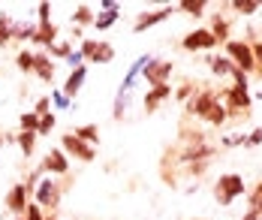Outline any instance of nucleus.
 <instances>
[{"label": "nucleus", "mask_w": 262, "mask_h": 220, "mask_svg": "<svg viewBox=\"0 0 262 220\" xmlns=\"http://www.w3.org/2000/svg\"><path fill=\"white\" fill-rule=\"evenodd\" d=\"M244 193V178L241 175H223L217 178V187H214V196L220 205H232V199Z\"/></svg>", "instance_id": "1"}, {"label": "nucleus", "mask_w": 262, "mask_h": 220, "mask_svg": "<svg viewBox=\"0 0 262 220\" xmlns=\"http://www.w3.org/2000/svg\"><path fill=\"white\" fill-rule=\"evenodd\" d=\"M60 151L63 154H73L76 160H81V163H91L97 154H94V145H88V142H81V139H76L73 133H67V136H60Z\"/></svg>", "instance_id": "2"}, {"label": "nucleus", "mask_w": 262, "mask_h": 220, "mask_svg": "<svg viewBox=\"0 0 262 220\" xmlns=\"http://www.w3.org/2000/svg\"><path fill=\"white\" fill-rule=\"evenodd\" d=\"M142 76H145V82L151 84V87H157V84H166V79L172 76V63H169V60H160V57H151V60L145 63Z\"/></svg>", "instance_id": "3"}, {"label": "nucleus", "mask_w": 262, "mask_h": 220, "mask_svg": "<svg viewBox=\"0 0 262 220\" xmlns=\"http://www.w3.org/2000/svg\"><path fill=\"white\" fill-rule=\"evenodd\" d=\"M33 202H36L39 208H49V211L60 202V190H57L54 178H39V184H36V199H33Z\"/></svg>", "instance_id": "4"}, {"label": "nucleus", "mask_w": 262, "mask_h": 220, "mask_svg": "<svg viewBox=\"0 0 262 220\" xmlns=\"http://www.w3.org/2000/svg\"><path fill=\"white\" fill-rule=\"evenodd\" d=\"M27 196H30V190H27L25 181L12 184V187H9V193H6V208H9L12 214H18V217H21V214L27 211V205H30V202H27Z\"/></svg>", "instance_id": "5"}, {"label": "nucleus", "mask_w": 262, "mask_h": 220, "mask_svg": "<svg viewBox=\"0 0 262 220\" xmlns=\"http://www.w3.org/2000/svg\"><path fill=\"white\" fill-rule=\"evenodd\" d=\"M226 52H229L232 60L241 67V73H247V70H253V67H256V60H253V49H250L247 42H229V46H226Z\"/></svg>", "instance_id": "6"}, {"label": "nucleus", "mask_w": 262, "mask_h": 220, "mask_svg": "<svg viewBox=\"0 0 262 220\" xmlns=\"http://www.w3.org/2000/svg\"><path fill=\"white\" fill-rule=\"evenodd\" d=\"M187 52H196V49H214L217 46V39L211 36V30H193V33H187L181 42Z\"/></svg>", "instance_id": "7"}, {"label": "nucleus", "mask_w": 262, "mask_h": 220, "mask_svg": "<svg viewBox=\"0 0 262 220\" xmlns=\"http://www.w3.org/2000/svg\"><path fill=\"white\" fill-rule=\"evenodd\" d=\"M118 18H121V6L108 0V3H103V9H97V15H94V25H97V30H105V28H112Z\"/></svg>", "instance_id": "8"}, {"label": "nucleus", "mask_w": 262, "mask_h": 220, "mask_svg": "<svg viewBox=\"0 0 262 220\" xmlns=\"http://www.w3.org/2000/svg\"><path fill=\"white\" fill-rule=\"evenodd\" d=\"M172 15V9H157V12H142L136 21H133V30L136 33H142V30H148V28H154V25H160L163 18H169Z\"/></svg>", "instance_id": "9"}, {"label": "nucleus", "mask_w": 262, "mask_h": 220, "mask_svg": "<svg viewBox=\"0 0 262 220\" xmlns=\"http://www.w3.org/2000/svg\"><path fill=\"white\" fill-rule=\"evenodd\" d=\"M42 169H46L49 175H67V169H70L67 154H63V151H49L46 160H42Z\"/></svg>", "instance_id": "10"}, {"label": "nucleus", "mask_w": 262, "mask_h": 220, "mask_svg": "<svg viewBox=\"0 0 262 220\" xmlns=\"http://www.w3.org/2000/svg\"><path fill=\"white\" fill-rule=\"evenodd\" d=\"M169 94H172L169 82H166V84H157V87H151V91L145 94V109H148V112H154V109L160 106V103H163V100L169 97Z\"/></svg>", "instance_id": "11"}, {"label": "nucleus", "mask_w": 262, "mask_h": 220, "mask_svg": "<svg viewBox=\"0 0 262 220\" xmlns=\"http://www.w3.org/2000/svg\"><path fill=\"white\" fill-rule=\"evenodd\" d=\"M33 42H36V46H46V49H49V46H54V42H57V28H54L52 21H49V25H36Z\"/></svg>", "instance_id": "12"}, {"label": "nucleus", "mask_w": 262, "mask_h": 220, "mask_svg": "<svg viewBox=\"0 0 262 220\" xmlns=\"http://www.w3.org/2000/svg\"><path fill=\"white\" fill-rule=\"evenodd\" d=\"M84 76H88V67H79V70H73V73H70V79H67V84H63V94H67L70 100H73V97L81 91Z\"/></svg>", "instance_id": "13"}, {"label": "nucleus", "mask_w": 262, "mask_h": 220, "mask_svg": "<svg viewBox=\"0 0 262 220\" xmlns=\"http://www.w3.org/2000/svg\"><path fill=\"white\" fill-rule=\"evenodd\" d=\"M112 60H115L112 42H100V39H97V49H94V55H91V63H112Z\"/></svg>", "instance_id": "14"}, {"label": "nucleus", "mask_w": 262, "mask_h": 220, "mask_svg": "<svg viewBox=\"0 0 262 220\" xmlns=\"http://www.w3.org/2000/svg\"><path fill=\"white\" fill-rule=\"evenodd\" d=\"M33 73H36L42 82H52L54 79V63L46 55H36V67H33Z\"/></svg>", "instance_id": "15"}, {"label": "nucleus", "mask_w": 262, "mask_h": 220, "mask_svg": "<svg viewBox=\"0 0 262 220\" xmlns=\"http://www.w3.org/2000/svg\"><path fill=\"white\" fill-rule=\"evenodd\" d=\"M73 136L81 139V142H88V145H97L100 142V130H97V124H84V127H76L73 130Z\"/></svg>", "instance_id": "16"}, {"label": "nucleus", "mask_w": 262, "mask_h": 220, "mask_svg": "<svg viewBox=\"0 0 262 220\" xmlns=\"http://www.w3.org/2000/svg\"><path fill=\"white\" fill-rule=\"evenodd\" d=\"M214 106H217V97H214V94H202V97H199V100H196V103H193L190 109L196 112L199 118H205V115H208V112L214 109Z\"/></svg>", "instance_id": "17"}, {"label": "nucleus", "mask_w": 262, "mask_h": 220, "mask_svg": "<svg viewBox=\"0 0 262 220\" xmlns=\"http://www.w3.org/2000/svg\"><path fill=\"white\" fill-rule=\"evenodd\" d=\"M94 15H97V12H94L91 6H79V9L73 12V25H76V28H81V25H94Z\"/></svg>", "instance_id": "18"}, {"label": "nucleus", "mask_w": 262, "mask_h": 220, "mask_svg": "<svg viewBox=\"0 0 262 220\" xmlns=\"http://www.w3.org/2000/svg\"><path fill=\"white\" fill-rule=\"evenodd\" d=\"M232 9H238L241 15H253L256 9H262V0H235Z\"/></svg>", "instance_id": "19"}, {"label": "nucleus", "mask_w": 262, "mask_h": 220, "mask_svg": "<svg viewBox=\"0 0 262 220\" xmlns=\"http://www.w3.org/2000/svg\"><path fill=\"white\" fill-rule=\"evenodd\" d=\"M15 67L25 70V73H33V67H36V55H30V52H18V55H15Z\"/></svg>", "instance_id": "20"}, {"label": "nucleus", "mask_w": 262, "mask_h": 220, "mask_svg": "<svg viewBox=\"0 0 262 220\" xmlns=\"http://www.w3.org/2000/svg\"><path fill=\"white\" fill-rule=\"evenodd\" d=\"M21 130H25V133H36V130H39V115L25 112V115H21Z\"/></svg>", "instance_id": "21"}, {"label": "nucleus", "mask_w": 262, "mask_h": 220, "mask_svg": "<svg viewBox=\"0 0 262 220\" xmlns=\"http://www.w3.org/2000/svg\"><path fill=\"white\" fill-rule=\"evenodd\" d=\"M18 145H21V151H25V157H30L33 154V145H36V133H18Z\"/></svg>", "instance_id": "22"}, {"label": "nucleus", "mask_w": 262, "mask_h": 220, "mask_svg": "<svg viewBox=\"0 0 262 220\" xmlns=\"http://www.w3.org/2000/svg\"><path fill=\"white\" fill-rule=\"evenodd\" d=\"M211 70H214L217 76H226V73H232L235 67H232V63H229L226 57H211Z\"/></svg>", "instance_id": "23"}, {"label": "nucleus", "mask_w": 262, "mask_h": 220, "mask_svg": "<svg viewBox=\"0 0 262 220\" xmlns=\"http://www.w3.org/2000/svg\"><path fill=\"white\" fill-rule=\"evenodd\" d=\"M33 33H36V25H15L12 39H33Z\"/></svg>", "instance_id": "24"}, {"label": "nucleus", "mask_w": 262, "mask_h": 220, "mask_svg": "<svg viewBox=\"0 0 262 220\" xmlns=\"http://www.w3.org/2000/svg\"><path fill=\"white\" fill-rule=\"evenodd\" d=\"M205 6H208L205 0H184V3H181V9H184V12H190V15H202V12H205Z\"/></svg>", "instance_id": "25"}, {"label": "nucleus", "mask_w": 262, "mask_h": 220, "mask_svg": "<svg viewBox=\"0 0 262 220\" xmlns=\"http://www.w3.org/2000/svg\"><path fill=\"white\" fill-rule=\"evenodd\" d=\"M205 121H208V124H217V127H220V124L226 121V109H223V106L217 103V106H214V109H211L208 115H205Z\"/></svg>", "instance_id": "26"}, {"label": "nucleus", "mask_w": 262, "mask_h": 220, "mask_svg": "<svg viewBox=\"0 0 262 220\" xmlns=\"http://www.w3.org/2000/svg\"><path fill=\"white\" fill-rule=\"evenodd\" d=\"M9 39H12V25L6 15H0V46H9Z\"/></svg>", "instance_id": "27"}, {"label": "nucleus", "mask_w": 262, "mask_h": 220, "mask_svg": "<svg viewBox=\"0 0 262 220\" xmlns=\"http://www.w3.org/2000/svg\"><path fill=\"white\" fill-rule=\"evenodd\" d=\"M49 55H54V57H67L73 55V49H70V42H54V46H49Z\"/></svg>", "instance_id": "28"}, {"label": "nucleus", "mask_w": 262, "mask_h": 220, "mask_svg": "<svg viewBox=\"0 0 262 220\" xmlns=\"http://www.w3.org/2000/svg\"><path fill=\"white\" fill-rule=\"evenodd\" d=\"M52 106H57V109H73V100H70L63 91H54L52 94Z\"/></svg>", "instance_id": "29"}, {"label": "nucleus", "mask_w": 262, "mask_h": 220, "mask_svg": "<svg viewBox=\"0 0 262 220\" xmlns=\"http://www.w3.org/2000/svg\"><path fill=\"white\" fill-rule=\"evenodd\" d=\"M52 130H54V115L49 112L46 118H39V130H36V136H49Z\"/></svg>", "instance_id": "30"}, {"label": "nucleus", "mask_w": 262, "mask_h": 220, "mask_svg": "<svg viewBox=\"0 0 262 220\" xmlns=\"http://www.w3.org/2000/svg\"><path fill=\"white\" fill-rule=\"evenodd\" d=\"M18 220H46V217H42V208H39L36 202H30V205H27V211Z\"/></svg>", "instance_id": "31"}, {"label": "nucleus", "mask_w": 262, "mask_h": 220, "mask_svg": "<svg viewBox=\"0 0 262 220\" xmlns=\"http://www.w3.org/2000/svg\"><path fill=\"white\" fill-rule=\"evenodd\" d=\"M36 12H39V25H49L52 21V3H36Z\"/></svg>", "instance_id": "32"}, {"label": "nucleus", "mask_w": 262, "mask_h": 220, "mask_svg": "<svg viewBox=\"0 0 262 220\" xmlns=\"http://www.w3.org/2000/svg\"><path fill=\"white\" fill-rule=\"evenodd\" d=\"M250 205H253V211L262 217V181L256 184V190L250 193Z\"/></svg>", "instance_id": "33"}, {"label": "nucleus", "mask_w": 262, "mask_h": 220, "mask_svg": "<svg viewBox=\"0 0 262 220\" xmlns=\"http://www.w3.org/2000/svg\"><path fill=\"white\" fill-rule=\"evenodd\" d=\"M52 112V97H42L39 103H36V109H33V115H39V118H46Z\"/></svg>", "instance_id": "34"}, {"label": "nucleus", "mask_w": 262, "mask_h": 220, "mask_svg": "<svg viewBox=\"0 0 262 220\" xmlns=\"http://www.w3.org/2000/svg\"><path fill=\"white\" fill-rule=\"evenodd\" d=\"M214 39H226V21L223 18H214V30H211Z\"/></svg>", "instance_id": "35"}, {"label": "nucleus", "mask_w": 262, "mask_h": 220, "mask_svg": "<svg viewBox=\"0 0 262 220\" xmlns=\"http://www.w3.org/2000/svg\"><path fill=\"white\" fill-rule=\"evenodd\" d=\"M81 60H84V55H81V52H73V55L67 57V63H70V67H73V70H79V67H84V63H81Z\"/></svg>", "instance_id": "36"}, {"label": "nucleus", "mask_w": 262, "mask_h": 220, "mask_svg": "<svg viewBox=\"0 0 262 220\" xmlns=\"http://www.w3.org/2000/svg\"><path fill=\"white\" fill-rule=\"evenodd\" d=\"M244 142H247V145H259V142H262V130H256L253 136H250V139H244Z\"/></svg>", "instance_id": "37"}, {"label": "nucleus", "mask_w": 262, "mask_h": 220, "mask_svg": "<svg viewBox=\"0 0 262 220\" xmlns=\"http://www.w3.org/2000/svg\"><path fill=\"white\" fill-rule=\"evenodd\" d=\"M253 60H259V63H262V42L253 46Z\"/></svg>", "instance_id": "38"}, {"label": "nucleus", "mask_w": 262, "mask_h": 220, "mask_svg": "<svg viewBox=\"0 0 262 220\" xmlns=\"http://www.w3.org/2000/svg\"><path fill=\"white\" fill-rule=\"evenodd\" d=\"M46 220H57V217H54V214H49V217H46Z\"/></svg>", "instance_id": "39"}]
</instances>
